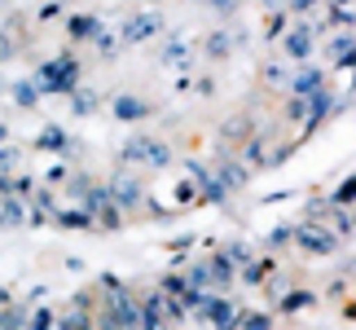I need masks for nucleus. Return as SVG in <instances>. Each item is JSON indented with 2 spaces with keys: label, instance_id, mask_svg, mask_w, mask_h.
Returning a JSON list of instances; mask_svg holds the SVG:
<instances>
[{
  "label": "nucleus",
  "instance_id": "nucleus-1",
  "mask_svg": "<svg viewBox=\"0 0 356 330\" xmlns=\"http://www.w3.org/2000/svg\"><path fill=\"white\" fill-rule=\"evenodd\" d=\"M79 71H84V66H79L71 53H62V58H53V62L40 66V71L31 75V84L40 93H75L79 88Z\"/></svg>",
  "mask_w": 356,
  "mask_h": 330
},
{
  "label": "nucleus",
  "instance_id": "nucleus-2",
  "mask_svg": "<svg viewBox=\"0 0 356 330\" xmlns=\"http://www.w3.org/2000/svg\"><path fill=\"white\" fill-rule=\"evenodd\" d=\"M119 155H123L128 168H168L172 163V150H168V141H159V136H128Z\"/></svg>",
  "mask_w": 356,
  "mask_h": 330
},
{
  "label": "nucleus",
  "instance_id": "nucleus-3",
  "mask_svg": "<svg viewBox=\"0 0 356 330\" xmlns=\"http://www.w3.org/2000/svg\"><path fill=\"white\" fill-rule=\"evenodd\" d=\"M295 242L304 256H334L339 251V233L330 225H321V220H304V225L295 229Z\"/></svg>",
  "mask_w": 356,
  "mask_h": 330
},
{
  "label": "nucleus",
  "instance_id": "nucleus-4",
  "mask_svg": "<svg viewBox=\"0 0 356 330\" xmlns=\"http://www.w3.org/2000/svg\"><path fill=\"white\" fill-rule=\"evenodd\" d=\"M343 102L348 97H339V93H330V88H317V93H308V115H304V136H312V132H317L321 128V123L325 119H330V115H339V110H343Z\"/></svg>",
  "mask_w": 356,
  "mask_h": 330
},
{
  "label": "nucleus",
  "instance_id": "nucleus-5",
  "mask_svg": "<svg viewBox=\"0 0 356 330\" xmlns=\"http://www.w3.org/2000/svg\"><path fill=\"white\" fill-rule=\"evenodd\" d=\"M154 36H163V13L145 9V13H132V18L123 22L119 45H145V40H154Z\"/></svg>",
  "mask_w": 356,
  "mask_h": 330
},
{
  "label": "nucleus",
  "instance_id": "nucleus-6",
  "mask_svg": "<svg viewBox=\"0 0 356 330\" xmlns=\"http://www.w3.org/2000/svg\"><path fill=\"white\" fill-rule=\"evenodd\" d=\"M106 189H111V198L119 203V212H132V207H141V198H145V189H141V176L136 172H115L111 181H106Z\"/></svg>",
  "mask_w": 356,
  "mask_h": 330
},
{
  "label": "nucleus",
  "instance_id": "nucleus-7",
  "mask_svg": "<svg viewBox=\"0 0 356 330\" xmlns=\"http://www.w3.org/2000/svg\"><path fill=\"white\" fill-rule=\"evenodd\" d=\"M312 49H317V26L299 22V26H291V31H282V53H286V58L308 62V58H312Z\"/></svg>",
  "mask_w": 356,
  "mask_h": 330
},
{
  "label": "nucleus",
  "instance_id": "nucleus-8",
  "mask_svg": "<svg viewBox=\"0 0 356 330\" xmlns=\"http://www.w3.org/2000/svg\"><path fill=\"white\" fill-rule=\"evenodd\" d=\"M194 317H198V322H207V326H229V322L238 317V308L229 304L225 295H202V304L194 308Z\"/></svg>",
  "mask_w": 356,
  "mask_h": 330
},
{
  "label": "nucleus",
  "instance_id": "nucleus-9",
  "mask_svg": "<svg viewBox=\"0 0 356 330\" xmlns=\"http://www.w3.org/2000/svg\"><path fill=\"white\" fill-rule=\"evenodd\" d=\"M321 84H325V71H317L312 62H299L291 71V84H286V88H291L295 97H308V93H317Z\"/></svg>",
  "mask_w": 356,
  "mask_h": 330
},
{
  "label": "nucleus",
  "instance_id": "nucleus-10",
  "mask_svg": "<svg viewBox=\"0 0 356 330\" xmlns=\"http://www.w3.org/2000/svg\"><path fill=\"white\" fill-rule=\"evenodd\" d=\"M238 45H246V36H238V31H211L207 40H202V49H207V58H211V62L234 58V49H238Z\"/></svg>",
  "mask_w": 356,
  "mask_h": 330
},
{
  "label": "nucleus",
  "instance_id": "nucleus-11",
  "mask_svg": "<svg viewBox=\"0 0 356 330\" xmlns=\"http://www.w3.org/2000/svg\"><path fill=\"white\" fill-rule=\"evenodd\" d=\"M149 106L145 97H132V93H123V97H115V119H123V123H141V119H149Z\"/></svg>",
  "mask_w": 356,
  "mask_h": 330
},
{
  "label": "nucleus",
  "instance_id": "nucleus-12",
  "mask_svg": "<svg viewBox=\"0 0 356 330\" xmlns=\"http://www.w3.org/2000/svg\"><path fill=\"white\" fill-rule=\"evenodd\" d=\"M189 172H194V181H198V189H202V198H211V203H229V189H225V181H220L216 172H207L202 163H194Z\"/></svg>",
  "mask_w": 356,
  "mask_h": 330
},
{
  "label": "nucleus",
  "instance_id": "nucleus-13",
  "mask_svg": "<svg viewBox=\"0 0 356 330\" xmlns=\"http://www.w3.org/2000/svg\"><path fill=\"white\" fill-rule=\"evenodd\" d=\"M202 265H207V278H211V286H220V291H225V286H234V282H238V269H234V265L225 260V251L207 256Z\"/></svg>",
  "mask_w": 356,
  "mask_h": 330
},
{
  "label": "nucleus",
  "instance_id": "nucleus-14",
  "mask_svg": "<svg viewBox=\"0 0 356 330\" xmlns=\"http://www.w3.org/2000/svg\"><path fill=\"white\" fill-rule=\"evenodd\" d=\"M102 31V18H92V13H71L66 18V36L71 40H92Z\"/></svg>",
  "mask_w": 356,
  "mask_h": 330
},
{
  "label": "nucleus",
  "instance_id": "nucleus-15",
  "mask_svg": "<svg viewBox=\"0 0 356 330\" xmlns=\"http://www.w3.org/2000/svg\"><path fill=\"white\" fill-rule=\"evenodd\" d=\"M18 225H26V203L5 194L0 198V229H18Z\"/></svg>",
  "mask_w": 356,
  "mask_h": 330
},
{
  "label": "nucleus",
  "instance_id": "nucleus-16",
  "mask_svg": "<svg viewBox=\"0 0 356 330\" xmlns=\"http://www.w3.org/2000/svg\"><path fill=\"white\" fill-rule=\"evenodd\" d=\"M53 225H62V229H92V216L84 207H66V212H53Z\"/></svg>",
  "mask_w": 356,
  "mask_h": 330
},
{
  "label": "nucleus",
  "instance_id": "nucleus-17",
  "mask_svg": "<svg viewBox=\"0 0 356 330\" xmlns=\"http://www.w3.org/2000/svg\"><path fill=\"white\" fill-rule=\"evenodd\" d=\"M268 273H273L268 260H251V265H242V269H238V282H242V286H264Z\"/></svg>",
  "mask_w": 356,
  "mask_h": 330
},
{
  "label": "nucleus",
  "instance_id": "nucleus-18",
  "mask_svg": "<svg viewBox=\"0 0 356 330\" xmlns=\"http://www.w3.org/2000/svg\"><path fill=\"white\" fill-rule=\"evenodd\" d=\"M277 304H282V313H304V308L317 304V295H312V291H282Z\"/></svg>",
  "mask_w": 356,
  "mask_h": 330
},
{
  "label": "nucleus",
  "instance_id": "nucleus-19",
  "mask_svg": "<svg viewBox=\"0 0 356 330\" xmlns=\"http://www.w3.org/2000/svg\"><path fill=\"white\" fill-rule=\"evenodd\" d=\"M163 62L176 66V71H189V45L185 40H168V45H163Z\"/></svg>",
  "mask_w": 356,
  "mask_h": 330
},
{
  "label": "nucleus",
  "instance_id": "nucleus-20",
  "mask_svg": "<svg viewBox=\"0 0 356 330\" xmlns=\"http://www.w3.org/2000/svg\"><path fill=\"white\" fill-rule=\"evenodd\" d=\"M35 150H71V136H66L58 123H49V128L35 136Z\"/></svg>",
  "mask_w": 356,
  "mask_h": 330
},
{
  "label": "nucleus",
  "instance_id": "nucleus-21",
  "mask_svg": "<svg viewBox=\"0 0 356 330\" xmlns=\"http://www.w3.org/2000/svg\"><path fill=\"white\" fill-rule=\"evenodd\" d=\"M246 172H251V168H246V163H225V168L216 172V176H220V181H225V189H229V194H234V189H242L246 181H251V176H246Z\"/></svg>",
  "mask_w": 356,
  "mask_h": 330
},
{
  "label": "nucleus",
  "instance_id": "nucleus-22",
  "mask_svg": "<svg viewBox=\"0 0 356 330\" xmlns=\"http://www.w3.org/2000/svg\"><path fill=\"white\" fill-rule=\"evenodd\" d=\"M234 326H238V330H273V313H264V308L238 313V317H234Z\"/></svg>",
  "mask_w": 356,
  "mask_h": 330
},
{
  "label": "nucleus",
  "instance_id": "nucleus-23",
  "mask_svg": "<svg viewBox=\"0 0 356 330\" xmlns=\"http://www.w3.org/2000/svg\"><path fill=\"white\" fill-rule=\"evenodd\" d=\"M66 97H71V110H75V115H92V110L102 106V97H97L92 88H75V93H66Z\"/></svg>",
  "mask_w": 356,
  "mask_h": 330
},
{
  "label": "nucleus",
  "instance_id": "nucleus-24",
  "mask_svg": "<svg viewBox=\"0 0 356 330\" xmlns=\"http://www.w3.org/2000/svg\"><path fill=\"white\" fill-rule=\"evenodd\" d=\"M35 97H40V88L31 84V79H18V84H13V102H18L22 110H35Z\"/></svg>",
  "mask_w": 356,
  "mask_h": 330
},
{
  "label": "nucleus",
  "instance_id": "nucleus-25",
  "mask_svg": "<svg viewBox=\"0 0 356 330\" xmlns=\"http://www.w3.org/2000/svg\"><path fill=\"white\" fill-rule=\"evenodd\" d=\"M330 203H334V207H352V203H356V172H352L348 181H343V185H339L334 194H330Z\"/></svg>",
  "mask_w": 356,
  "mask_h": 330
},
{
  "label": "nucleus",
  "instance_id": "nucleus-26",
  "mask_svg": "<svg viewBox=\"0 0 356 330\" xmlns=\"http://www.w3.org/2000/svg\"><path fill=\"white\" fill-rule=\"evenodd\" d=\"M0 330H26V308H0Z\"/></svg>",
  "mask_w": 356,
  "mask_h": 330
},
{
  "label": "nucleus",
  "instance_id": "nucleus-27",
  "mask_svg": "<svg viewBox=\"0 0 356 330\" xmlns=\"http://www.w3.org/2000/svg\"><path fill=\"white\" fill-rule=\"evenodd\" d=\"M225 260H229V265H234V269H242V265H251V246H246V242H229L225 246Z\"/></svg>",
  "mask_w": 356,
  "mask_h": 330
},
{
  "label": "nucleus",
  "instance_id": "nucleus-28",
  "mask_svg": "<svg viewBox=\"0 0 356 330\" xmlns=\"http://www.w3.org/2000/svg\"><path fill=\"white\" fill-rule=\"evenodd\" d=\"M163 295H172V299H181L185 291H189V278H181V273H168V278H163V286H159Z\"/></svg>",
  "mask_w": 356,
  "mask_h": 330
},
{
  "label": "nucleus",
  "instance_id": "nucleus-29",
  "mask_svg": "<svg viewBox=\"0 0 356 330\" xmlns=\"http://www.w3.org/2000/svg\"><path fill=\"white\" fill-rule=\"evenodd\" d=\"M282 115H286V119H295V123H304V115H308V97H295V93H291Z\"/></svg>",
  "mask_w": 356,
  "mask_h": 330
},
{
  "label": "nucleus",
  "instance_id": "nucleus-30",
  "mask_svg": "<svg viewBox=\"0 0 356 330\" xmlns=\"http://www.w3.org/2000/svg\"><path fill=\"white\" fill-rule=\"evenodd\" d=\"M92 45H97V53H106V58H111V53H119V36H115V31H106V26H102V31L92 36Z\"/></svg>",
  "mask_w": 356,
  "mask_h": 330
},
{
  "label": "nucleus",
  "instance_id": "nucleus-31",
  "mask_svg": "<svg viewBox=\"0 0 356 330\" xmlns=\"http://www.w3.org/2000/svg\"><path fill=\"white\" fill-rule=\"evenodd\" d=\"M53 322H58V317H53L49 308H35V313H26V330H53Z\"/></svg>",
  "mask_w": 356,
  "mask_h": 330
},
{
  "label": "nucleus",
  "instance_id": "nucleus-32",
  "mask_svg": "<svg viewBox=\"0 0 356 330\" xmlns=\"http://www.w3.org/2000/svg\"><path fill=\"white\" fill-rule=\"evenodd\" d=\"M330 212H334V233H339V238H343V233H352V212L334 207V203H330Z\"/></svg>",
  "mask_w": 356,
  "mask_h": 330
},
{
  "label": "nucleus",
  "instance_id": "nucleus-33",
  "mask_svg": "<svg viewBox=\"0 0 356 330\" xmlns=\"http://www.w3.org/2000/svg\"><path fill=\"white\" fill-rule=\"evenodd\" d=\"M356 45V40H352V31H339L334 40H330V53H334V58H343V53Z\"/></svg>",
  "mask_w": 356,
  "mask_h": 330
},
{
  "label": "nucleus",
  "instance_id": "nucleus-34",
  "mask_svg": "<svg viewBox=\"0 0 356 330\" xmlns=\"http://www.w3.org/2000/svg\"><path fill=\"white\" fill-rule=\"evenodd\" d=\"M185 278L194 282V286H202V291H207V286H211V278H207V265H194V269L185 273Z\"/></svg>",
  "mask_w": 356,
  "mask_h": 330
},
{
  "label": "nucleus",
  "instance_id": "nucleus-35",
  "mask_svg": "<svg viewBox=\"0 0 356 330\" xmlns=\"http://www.w3.org/2000/svg\"><path fill=\"white\" fill-rule=\"evenodd\" d=\"M282 31H286V13L273 9V18H268V40H282Z\"/></svg>",
  "mask_w": 356,
  "mask_h": 330
},
{
  "label": "nucleus",
  "instance_id": "nucleus-36",
  "mask_svg": "<svg viewBox=\"0 0 356 330\" xmlns=\"http://www.w3.org/2000/svg\"><path fill=\"white\" fill-rule=\"evenodd\" d=\"M202 5H211L216 13H225V18H229V13H238V0H202Z\"/></svg>",
  "mask_w": 356,
  "mask_h": 330
},
{
  "label": "nucleus",
  "instance_id": "nucleus-37",
  "mask_svg": "<svg viewBox=\"0 0 356 330\" xmlns=\"http://www.w3.org/2000/svg\"><path fill=\"white\" fill-rule=\"evenodd\" d=\"M264 79H268V84H291V71H282V66H268Z\"/></svg>",
  "mask_w": 356,
  "mask_h": 330
},
{
  "label": "nucleus",
  "instance_id": "nucleus-38",
  "mask_svg": "<svg viewBox=\"0 0 356 330\" xmlns=\"http://www.w3.org/2000/svg\"><path fill=\"white\" fill-rule=\"evenodd\" d=\"M291 238H295V229H286V225L268 233V242H273V246H286V242H291Z\"/></svg>",
  "mask_w": 356,
  "mask_h": 330
},
{
  "label": "nucleus",
  "instance_id": "nucleus-39",
  "mask_svg": "<svg viewBox=\"0 0 356 330\" xmlns=\"http://www.w3.org/2000/svg\"><path fill=\"white\" fill-rule=\"evenodd\" d=\"M321 0H291V13H312Z\"/></svg>",
  "mask_w": 356,
  "mask_h": 330
},
{
  "label": "nucleus",
  "instance_id": "nucleus-40",
  "mask_svg": "<svg viewBox=\"0 0 356 330\" xmlns=\"http://www.w3.org/2000/svg\"><path fill=\"white\" fill-rule=\"evenodd\" d=\"M13 194H31V176H18V181H13Z\"/></svg>",
  "mask_w": 356,
  "mask_h": 330
},
{
  "label": "nucleus",
  "instance_id": "nucleus-41",
  "mask_svg": "<svg viewBox=\"0 0 356 330\" xmlns=\"http://www.w3.org/2000/svg\"><path fill=\"white\" fill-rule=\"evenodd\" d=\"M5 194H13V176H9V172H0V198H5Z\"/></svg>",
  "mask_w": 356,
  "mask_h": 330
},
{
  "label": "nucleus",
  "instance_id": "nucleus-42",
  "mask_svg": "<svg viewBox=\"0 0 356 330\" xmlns=\"http://www.w3.org/2000/svg\"><path fill=\"white\" fill-rule=\"evenodd\" d=\"M9 53H13V45L5 40V31H0V58H9Z\"/></svg>",
  "mask_w": 356,
  "mask_h": 330
},
{
  "label": "nucleus",
  "instance_id": "nucleus-43",
  "mask_svg": "<svg viewBox=\"0 0 356 330\" xmlns=\"http://www.w3.org/2000/svg\"><path fill=\"white\" fill-rule=\"evenodd\" d=\"M9 146V128H5V123H0V150H5Z\"/></svg>",
  "mask_w": 356,
  "mask_h": 330
},
{
  "label": "nucleus",
  "instance_id": "nucleus-44",
  "mask_svg": "<svg viewBox=\"0 0 356 330\" xmlns=\"http://www.w3.org/2000/svg\"><path fill=\"white\" fill-rule=\"evenodd\" d=\"M0 308H9V291H5V286H0Z\"/></svg>",
  "mask_w": 356,
  "mask_h": 330
},
{
  "label": "nucleus",
  "instance_id": "nucleus-45",
  "mask_svg": "<svg viewBox=\"0 0 356 330\" xmlns=\"http://www.w3.org/2000/svg\"><path fill=\"white\" fill-rule=\"evenodd\" d=\"M264 9L273 13V9H282V0H264Z\"/></svg>",
  "mask_w": 356,
  "mask_h": 330
},
{
  "label": "nucleus",
  "instance_id": "nucleus-46",
  "mask_svg": "<svg viewBox=\"0 0 356 330\" xmlns=\"http://www.w3.org/2000/svg\"><path fill=\"white\" fill-rule=\"evenodd\" d=\"M216 330H238V326H234V322H229V326H216Z\"/></svg>",
  "mask_w": 356,
  "mask_h": 330
},
{
  "label": "nucleus",
  "instance_id": "nucleus-47",
  "mask_svg": "<svg viewBox=\"0 0 356 330\" xmlns=\"http://www.w3.org/2000/svg\"><path fill=\"white\" fill-rule=\"evenodd\" d=\"M352 233H356V207H352Z\"/></svg>",
  "mask_w": 356,
  "mask_h": 330
},
{
  "label": "nucleus",
  "instance_id": "nucleus-48",
  "mask_svg": "<svg viewBox=\"0 0 356 330\" xmlns=\"http://www.w3.org/2000/svg\"><path fill=\"white\" fill-rule=\"evenodd\" d=\"M352 84H356V79H352Z\"/></svg>",
  "mask_w": 356,
  "mask_h": 330
}]
</instances>
